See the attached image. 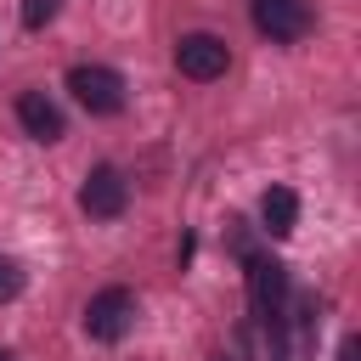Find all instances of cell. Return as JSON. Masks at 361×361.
<instances>
[{
	"label": "cell",
	"mask_w": 361,
	"mask_h": 361,
	"mask_svg": "<svg viewBox=\"0 0 361 361\" xmlns=\"http://www.w3.org/2000/svg\"><path fill=\"white\" fill-rule=\"evenodd\" d=\"M0 361H11V355H6V350H0Z\"/></svg>",
	"instance_id": "obj_12"
},
{
	"label": "cell",
	"mask_w": 361,
	"mask_h": 361,
	"mask_svg": "<svg viewBox=\"0 0 361 361\" xmlns=\"http://www.w3.org/2000/svg\"><path fill=\"white\" fill-rule=\"evenodd\" d=\"M130 322H135V293H130V288H102V293L85 305V333H90L96 344H118V338L130 333Z\"/></svg>",
	"instance_id": "obj_3"
},
{
	"label": "cell",
	"mask_w": 361,
	"mask_h": 361,
	"mask_svg": "<svg viewBox=\"0 0 361 361\" xmlns=\"http://www.w3.org/2000/svg\"><path fill=\"white\" fill-rule=\"evenodd\" d=\"M248 11H254V28L265 34V39H276V45H293V39H305L310 34V0H248Z\"/></svg>",
	"instance_id": "obj_4"
},
{
	"label": "cell",
	"mask_w": 361,
	"mask_h": 361,
	"mask_svg": "<svg viewBox=\"0 0 361 361\" xmlns=\"http://www.w3.org/2000/svg\"><path fill=\"white\" fill-rule=\"evenodd\" d=\"M226 62H231V51H226L220 34H180V45H175V68H180L186 79H197V85L220 79Z\"/></svg>",
	"instance_id": "obj_6"
},
{
	"label": "cell",
	"mask_w": 361,
	"mask_h": 361,
	"mask_svg": "<svg viewBox=\"0 0 361 361\" xmlns=\"http://www.w3.org/2000/svg\"><path fill=\"white\" fill-rule=\"evenodd\" d=\"M259 220H265L271 237H288V231L299 226V197H293L288 186H271V192L259 197Z\"/></svg>",
	"instance_id": "obj_8"
},
{
	"label": "cell",
	"mask_w": 361,
	"mask_h": 361,
	"mask_svg": "<svg viewBox=\"0 0 361 361\" xmlns=\"http://www.w3.org/2000/svg\"><path fill=\"white\" fill-rule=\"evenodd\" d=\"M17 124L34 135V141H62V113L45 90H23L17 96Z\"/></svg>",
	"instance_id": "obj_7"
},
{
	"label": "cell",
	"mask_w": 361,
	"mask_h": 361,
	"mask_svg": "<svg viewBox=\"0 0 361 361\" xmlns=\"http://www.w3.org/2000/svg\"><path fill=\"white\" fill-rule=\"evenodd\" d=\"M243 265H248V305H254V316L271 327V322L282 316V305H288V265L271 259V254H248Z\"/></svg>",
	"instance_id": "obj_2"
},
{
	"label": "cell",
	"mask_w": 361,
	"mask_h": 361,
	"mask_svg": "<svg viewBox=\"0 0 361 361\" xmlns=\"http://www.w3.org/2000/svg\"><path fill=\"white\" fill-rule=\"evenodd\" d=\"M17 293H23V265H17L11 254H0V305L17 299Z\"/></svg>",
	"instance_id": "obj_10"
},
{
	"label": "cell",
	"mask_w": 361,
	"mask_h": 361,
	"mask_svg": "<svg viewBox=\"0 0 361 361\" xmlns=\"http://www.w3.org/2000/svg\"><path fill=\"white\" fill-rule=\"evenodd\" d=\"M124 203H130V180H124L113 164H96V169L85 175V186H79V209H85L90 220H118Z\"/></svg>",
	"instance_id": "obj_5"
},
{
	"label": "cell",
	"mask_w": 361,
	"mask_h": 361,
	"mask_svg": "<svg viewBox=\"0 0 361 361\" xmlns=\"http://www.w3.org/2000/svg\"><path fill=\"white\" fill-rule=\"evenodd\" d=\"M220 361H226V355H220Z\"/></svg>",
	"instance_id": "obj_13"
},
{
	"label": "cell",
	"mask_w": 361,
	"mask_h": 361,
	"mask_svg": "<svg viewBox=\"0 0 361 361\" xmlns=\"http://www.w3.org/2000/svg\"><path fill=\"white\" fill-rule=\"evenodd\" d=\"M56 6H62V0H23V28H34V34H39V28L56 17Z\"/></svg>",
	"instance_id": "obj_9"
},
{
	"label": "cell",
	"mask_w": 361,
	"mask_h": 361,
	"mask_svg": "<svg viewBox=\"0 0 361 361\" xmlns=\"http://www.w3.org/2000/svg\"><path fill=\"white\" fill-rule=\"evenodd\" d=\"M338 361H361V338H344L338 344Z\"/></svg>",
	"instance_id": "obj_11"
},
{
	"label": "cell",
	"mask_w": 361,
	"mask_h": 361,
	"mask_svg": "<svg viewBox=\"0 0 361 361\" xmlns=\"http://www.w3.org/2000/svg\"><path fill=\"white\" fill-rule=\"evenodd\" d=\"M68 90H73V102H79L85 113H96V118L124 113V73H113V68H102V62H73V68H68Z\"/></svg>",
	"instance_id": "obj_1"
}]
</instances>
